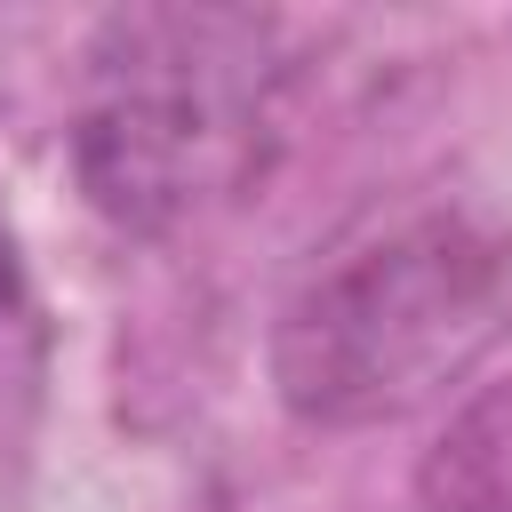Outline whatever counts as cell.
<instances>
[{
    "instance_id": "7a4b0ae2",
    "label": "cell",
    "mask_w": 512,
    "mask_h": 512,
    "mask_svg": "<svg viewBox=\"0 0 512 512\" xmlns=\"http://www.w3.org/2000/svg\"><path fill=\"white\" fill-rule=\"evenodd\" d=\"M280 24L248 8H120L80 56L72 176L120 232H176L216 208L272 128Z\"/></svg>"
},
{
    "instance_id": "277c9868",
    "label": "cell",
    "mask_w": 512,
    "mask_h": 512,
    "mask_svg": "<svg viewBox=\"0 0 512 512\" xmlns=\"http://www.w3.org/2000/svg\"><path fill=\"white\" fill-rule=\"evenodd\" d=\"M24 320H32V304H24V256H16V232L0 216V368H8V344L24 336Z\"/></svg>"
},
{
    "instance_id": "6da1fadb",
    "label": "cell",
    "mask_w": 512,
    "mask_h": 512,
    "mask_svg": "<svg viewBox=\"0 0 512 512\" xmlns=\"http://www.w3.org/2000/svg\"><path fill=\"white\" fill-rule=\"evenodd\" d=\"M512 320V240L464 208L376 216L272 320V392L296 424L360 432L424 408Z\"/></svg>"
},
{
    "instance_id": "3957f363",
    "label": "cell",
    "mask_w": 512,
    "mask_h": 512,
    "mask_svg": "<svg viewBox=\"0 0 512 512\" xmlns=\"http://www.w3.org/2000/svg\"><path fill=\"white\" fill-rule=\"evenodd\" d=\"M416 512H512V376L448 408L416 456Z\"/></svg>"
}]
</instances>
